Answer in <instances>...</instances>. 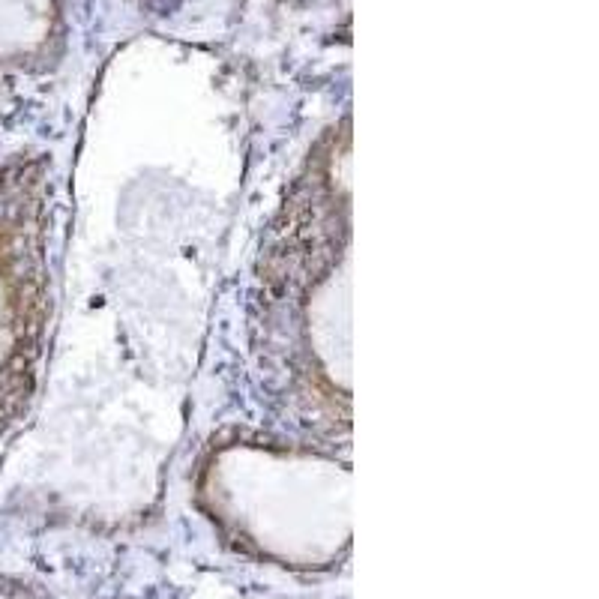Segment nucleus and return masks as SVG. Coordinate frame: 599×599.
Instances as JSON below:
<instances>
[{
	"instance_id": "1",
	"label": "nucleus",
	"mask_w": 599,
	"mask_h": 599,
	"mask_svg": "<svg viewBox=\"0 0 599 599\" xmlns=\"http://www.w3.org/2000/svg\"><path fill=\"white\" fill-rule=\"evenodd\" d=\"M0 599H33L27 588L21 585H9V582H0Z\"/></svg>"
}]
</instances>
